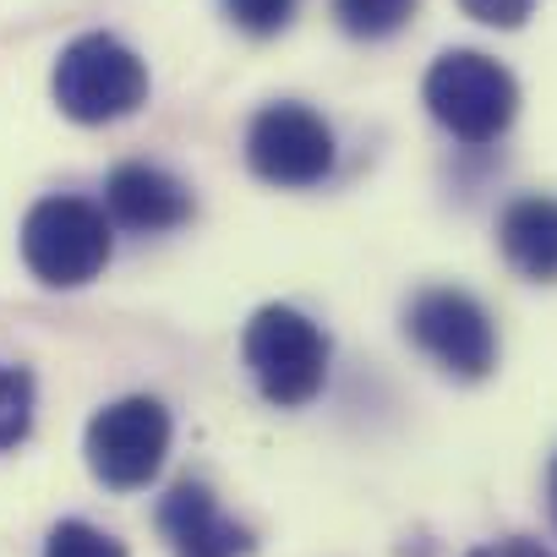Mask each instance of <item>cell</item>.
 <instances>
[{
  "instance_id": "cell-15",
  "label": "cell",
  "mask_w": 557,
  "mask_h": 557,
  "mask_svg": "<svg viewBox=\"0 0 557 557\" xmlns=\"http://www.w3.org/2000/svg\"><path fill=\"white\" fill-rule=\"evenodd\" d=\"M459 7H465V17H475L486 28H524L535 0H459Z\"/></svg>"
},
{
  "instance_id": "cell-1",
  "label": "cell",
  "mask_w": 557,
  "mask_h": 557,
  "mask_svg": "<svg viewBox=\"0 0 557 557\" xmlns=\"http://www.w3.org/2000/svg\"><path fill=\"white\" fill-rule=\"evenodd\" d=\"M421 99H426L432 121L443 132H454L459 143H470V148L497 143L519 115V83L486 50H443L426 66Z\"/></svg>"
},
{
  "instance_id": "cell-5",
  "label": "cell",
  "mask_w": 557,
  "mask_h": 557,
  "mask_svg": "<svg viewBox=\"0 0 557 557\" xmlns=\"http://www.w3.org/2000/svg\"><path fill=\"white\" fill-rule=\"evenodd\" d=\"M83 454L110 492H143L170 454V410L148 394H126L88 421Z\"/></svg>"
},
{
  "instance_id": "cell-8",
  "label": "cell",
  "mask_w": 557,
  "mask_h": 557,
  "mask_svg": "<svg viewBox=\"0 0 557 557\" xmlns=\"http://www.w3.org/2000/svg\"><path fill=\"white\" fill-rule=\"evenodd\" d=\"M159 530L175 557H246L251 530L219 508V497L202 481H175L159 503Z\"/></svg>"
},
{
  "instance_id": "cell-2",
  "label": "cell",
  "mask_w": 557,
  "mask_h": 557,
  "mask_svg": "<svg viewBox=\"0 0 557 557\" xmlns=\"http://www.w3.org/2000/svg\"><path fill=\"white\" fill-rule=\"evenodd\" d=\"M50 94L61 104L66 121L77 126H110L143 110L148 99V66L132 45H121L115 34H83L61 50L55 72H50Z\"/></svg>"
},
{
  "instance_id": "cell-4",
  "label": "cell",
  "mask_w": 557,
  "mask_h": 557,
  "mask_svg": "<svg viewBox=\"0 0 557 557\" xmlns=\"http://www.w3.org/2000/svg\"><path fill=\"white\" fill-rule=\"evenodd\" d=\"M110 251H115L110 219L88 197H45L23 219V262L55 290H77L99 278Z\"/></svg>"
},
{
  "instance_id": "cell-13",
  "label": "cell",
  "mask_w": 557,
  "mask_h": 557,
  "mask_svg": "<svg viewBox=\"0 0 557 557\" xmlns=\"http://www.w3.org/2000/svg\"><path fill=\"white\" fill-rule=\"evenodd\" d=\"M219 7H224V17H230L240 34L273 39V34H285V28L296 23L301 0H219Z\"/></svg>"
},
{
  "instance_id": "cell-14",
  "label": "cell",
  "mask_w": 557,
  "mask_h": 557,
  "mask_svg": "<svg viewBox=\"0 0 557 557\" xmlns=\"http://www.w3.org/2000/svg\"><path fill=\"white\" fill-rule=\"evenodd\" d=\"M45 557H126V546L104 530H94L88 519H61L45 541Z\"/></svg>"
},
{
  "instance_id": "cell-3",
  "label": "cell",
  "mask_w": 557,
  "mask_h": 557,
  "mask_svg": "<svg viewBox=\"0 0 557 557\" xmlns=\"http://www.w3.org/2000/svg\"><path fill=\"white\" fill-rule=\"evenodd\" d=\"M240 356H246L262 399L278 410L312 405L329 383V334L296 307H262L246 323Z\"/></svg>"
},
{
  "instance_id": "cell-10",
  "label": "cell",
  "mask_w": 557,
  "mask_h": 557,
  "mask_svg": "<svg viewBox=\"0 0 557 557\" xmlns=\"http://www.w3.org/2000/svg\"><path fill=\"white\" fill-rule=\"evenodd\" d=\"M497 246L513 273L552 285L557 278V197H519L497 219Z\"/></svg>"
},
{
  "instance_id": "cell-7",
  "label": "cell",
  "mask_w": 557,
  "mask_h": 557,
  "mask_svg": "<svg viewBox=\"0 0 557 557\" xmlns=\"http://www.w3.org/2000/svg\"><path fill=\"white\" fill-rule=\"evenodd\" d=\"M405 334L421 356H432L448 377H486L497 367V329L486 307L454 285H432L405 307Z\"/></svg>"
},
{
  "instance_id": "cell-17",
  "label": "cell",
  "mask_w": 557,
  "mask_h": 557,
  "mask_svg": "<svg viewBox=\"0 0 557 557\" xmlns=\"http://www.w3.org/2000/svg\"><path fill=\"white\" fill-rule=\"evenodd\" d=\"M552 513H557V470H552Z\"/></svg>"
},
{
  "instance_id": "cell-6",
  "label": "cell",
  "mask_w": 557,
  "mask_h": 557,
  "mask_svg": "<svg viewBox=\"0 0 557 557\" xmlns=\"http://www.w3.org/2000/svg\"><path fill=\"white\" fill-rule=\"evenodd\" d=\"M246 164L268 186L307 191V186L329 181V170H334V126L296 99L262 104L246 132Z\"/></svg>"
},
{
  "instance_id": "cell-12",
  "label": "cell",
  "mask_w": 557,
  "mask_h": 557,
  "mask_svg": "<svg viewBox=\"0 0 557 557\" xmlns=\"http://www.w3.org/2000/svg\"><path fill=\"white\" fill-rule=\"evenodd\" d=\"M34 426V377L28 367L0 361V454L17 448Z\"/></svg>"
},
{
  "instance_id": "cell-9",
  "label": "cell",
  "mask_w": 557,
  "mask_h": 557,
  "mask_svg": "<svg viewBox=\"0 0 557 557\" xmlns=\"http://www.w3.org/2000/svg\"><path fill=\"white\" fill-rule=\"evenodd\" d=\"M104 208L121 230L164 235V230H181L191 219V191L159 164H121L104 186Z\"/></svg>"
},
{
  "instance_id": "cell-16",
  "label": "cell",
  "mask_w": 557,
  "mask_h": 557,
  "mask_svg": "<svg viewBox=\"0 0 557 557\" xmlns=\"http://www.w3.org/2000/svg\"><path fill=\"white\" fill-rule=\"evenodd\" d=\"M465 557H552V552L541 541H530V535H503V541H486V546H475Z\"/></svg>"
},
{
  "instance_id": "cell-11",
  "label": "cell",
  "mask_w": 557,
  "mask_h": 557,
  "mask_svg": "<svg viewBox=\"0 0 557 557\" xmlns=\"http://www.w3.org/2000/svg\"><path fill=\"white\" fill-rule=\"evenodd\" d=\"M421 0H334V17L350 39H388L416 17Z\"/></svg>"
}]
</instances>
